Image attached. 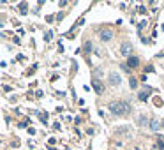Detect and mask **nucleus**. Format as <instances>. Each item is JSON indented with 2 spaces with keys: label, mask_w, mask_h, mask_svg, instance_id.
Masks as SVG:
<instances>
[{
  "label": "nucleus",
  "mask_w": 164,
  "mask_h": 150,
  "mask_svg": "<svg viewBox=\"0 0 164 150\" xmlns=\"http://www.w3.org/2000/svg\"><path fill=\"white\" fill-rule=\"evenodd\" d=\"M108 110L113 113V115H118V117H125L131 113V104L127 101H111L108 104Z\"/></svg>",
  "instance_id": "obj_1"
},
{
  "label": "nucleus",
  "mask_w": 164,
  "mask_h": 150,
  "mask_svg": "<svg viewBox=\"0 0 164 150\" xmlns=\"http://www.w3.org/2000/svg\"><path fill=\"white\" fill-rule=\"evenodd\" d=\"M136 150H138V148H136Z\"/></svg>",
  "instance_id": "obj_19"
},
{
  "label": "nucleus",
  "mask_w": 164,
  "mask_h": 150,
  "mask_svg": "<svg viewBox=\"0 0 164 150\" xmlns=\"http://www.w3.org/2000/svg\"><path fill=\"white\" fill-rule=\"evenodd\" d=\"M99 35H101V41H102V42H108V41L113 39V30H109V28H102Z\"/></svg>",
  "instance_id": "obj_4"
},
{
  "label": "nucleus",
  "mask_w": 164,
  "mask_h": 150,
  "mask_svg": "<svg viewBox=\"0 0 164 150\" xmlns=\"http://www.w3.org/2000/svg\"><path fill=\"white\" fill-rule=\"evenodd\" d=\"M120 53L124 55V57H132V44H131V42H122V44H120Z\"/></svg>",
  "instance_id": "obj_3"
},
{
  "label": "nucleus",
  "mask_w": 164,
  "mask_h": 150,
  "mask_svg": "<svg viewBox=\"0 0 164 150\" xmlns=\"http://www.w3.org/2000/svg\"><path fill=\"white\" fill-rule=\"evenodd\" d=\"M161 125H162V127H164V120H161Z\"/></svg>",
  "instance_id": "obj_17"
},
{
  "label": "nucleus",
  "mask_w": 164,
  "mask_h": 150,
  "mask_svg": "<svg viewBox=\"0 0 164 150\" xmlns=\"http://www.w3.org/2000/svg\"><path fill=\"white\" fill-rule=\"evenodd\" d=\"M92 48H93V46H92V42H90V41H86V42H85V46H83V51H85V53H90V51H92Z\"/></svg>",
  "instance_id": "obj_10"
},
{
  "label": "nucleus",
  "mask_w": 164,
  "mask_h": 150,
  "mask_svg": "<svg viewBox=\"0 0 164 150\" xmlns=\"http://www.w3.org/2000/svg\"><path fill=\"white\" fill-rule=\"evenodd\" d=\"M131 133H132V129H131V127H127V125L120 127V129H116V136H131Z\"/></svg>",
  "instance_id": "obj_5"
},
{
  "label": "nucleus",
  "mask_w": 164,
  "mask_h": 150,
  "mask_svg": "<svg viewBox=\"0 0 164 150\" xmlns=\"http://www.w3.org/2000/svg\"><path fill=\"white\" fill-rule=\"evenodd\" d=\"M148 94H150V90L147 88V90H143V92H139V101H147L148 99Z\"/></svg>",
  "instance_id": "obj_9"
},
{
  "label": "nucleus",
  "mask_w": 164,
  "mask_h": 150,
  "mask_svg": "<svg viewBox=\"0 0 164 150\" xmlns=\"http://www.w3.org/2000/svg\"><path fill=\"white\" fill-rule=\"evenodd\" d=\"M51 37H53V34H51V32H46V35H44V39H46V41H50Z\"/></svg>",
  "instance_id": "obj_16"
},
{
  "label": "nucleus",
  "mask_w": 164,
  "mask_h": 150,
  "mask_svg": "<svg viewBox=\"0 0 164 150\" xmlns=\"http://www.w3.org/2000/svg\"><path fill=\"white\" fill-rule=\"evenodd\" d=\"M95 76H97V78H101V76H102V69H101V67H97V69H95Z\"/></svg>",
  "instance_id": "obj_15"
},
{
  "label": "nucleus",
  "mask_w": 164,
  "mask_h": 150,
  "mask_svg": "<svg viewBox=\"0 0 164 150\" xmlns=\"http://www.w3.org/2000/svg\"><path fill=\"white\" fill-rule=\"evenodd\" d=\"M0 27H2V23H0Z\"/></svg>",
  "instance_id": "obj_18"
},
{
  "label": "nucleus",
  "mask_w": 164,
  "mask_h": 150,
  "mask_svg": "<svg viewBox=\"0 0 164 150\" xmlns=\"http://www.w3.org/2000/svg\"><path fill=\"white\" fill-rule=\"evenodd\" d=\"M138 66H139V58H138V57H129V58H127V67H129V69H131V67L136 69Z\"/></svg>",
  "instance_id": "obj_6"
},
{
  "label": "nucleus",
  "mask_w": 164,
  "mask_h": 150,
  "mask_svg": "<svg viewBox=\"0 0 164 150\" xmlns=\"http://www.w3.org/2000/svg\"><path fill=\"white\" fill-rule=\"evenodd\" d=\"M92 87H93V90H95L97 94H102V92H104V87H102V83H101L99 79H93V81H92Z\"/></svg>",
  "instance_id": "obj_7"
},
{
  "label": "nucleus",
  "mask_w": 164,
  "mask_h": 150,
  "mask_svg": "<svg viewBox=\"0 0 164 150\" xmlns=\"http://www.w3.org/2000/svg\"><path fill=\"white\" fill-rule=\"evenodd\" d=\"M108 81L111 87H120V83H122V76L116 73V71H111L109 76H108Z\"/></svg>",
  "instance_id": "obj_2"
},
{
  "label": "nucleus",
  "mask_w": 164,
  "mask_h": 150,
  "mask_svg": "<svg viewBox=\"0 0 164 150\" xmlns=\"http://www.w3.org/2000/svg\"><path fill=\"white\" fill-rule=\"evenodd\" d=\"M159 127H161V122L154 118V120L150 122V129H152V131H159Z\"/></svg>",
  "instance_id": "obj_8"
},
{
  "label": "nucleus",
  "mask_w": 164,
  "mask_h": 150,
  "mask_svg": "<svg viewBox=\"0 0 164 150\" xmlns=\"http://www.w3.org/2000/svg\"><path fill=\"white\" fill-rule=\"evenodd\" d=\"M19 7H21V14H27V2H21Z\"/></svg>",
  "instance_id": "obj_13"
},
{
  "label": "nucleus",
  "mask_w": 164,
  "mask_h": 150,
  "mask_svg": "<svg viewBox=\"0 0 164 150\" xmlns=\"http://www.w3.org/2000/svg\"><path fill=\"white\" fill-rule=\"evenodd\" d=\"M129 87H131V88H138V79H136V78H131V79H129Z\"/></svg>",
  "instance_id": "obj_11"
},
{
  "label": "nucleus",
  "mask_w": 164,
  "mask_h": 150,
  "mask_svg": "<svg viewBox=\"0 0 164 150\" xmlns=\"http://www.w3.org/2000/svg\"><path fill=\"white\" fill-rule=\"evenodd\" d=\"M138 122H139V125H147V117H145V115H139Z\"/></svg>",
  "instance_id": "obj_12"
},
{
  "label": "nucleus",
  "mask_w": 164,
  "mask_h": 150,
  "mask_svg": "<svg viewBox=\"0 0 164 150\" xmlns=\"http://www.w3.org/2000/svg\"><path fill=\"white\" fill-rule=\"evenodd\" d=\"M39 118L46 124V122H48V115H46V113H39Z\"/></svg>",
  "instance_id": "obj_14"
}]
</instances>
